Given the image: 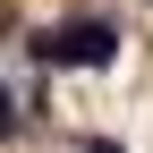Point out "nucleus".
Here are the masks:
<instances>
[{"instance_id": "nucleus-1", "label": "nucleus", "mask_w": 153, "mask_h": 153, "mask_svg": "<svg viewBox=\"0 0 153 153\" xmlns=\"http://www.w3.org/2000/svg\"><path fill=\"white\" fill-rule=\"evenodd\" d=\"M34 60H43V68H111V60H119V26H102V17H68V26L34 34Z\"/></svg>"}, {"instance_id": "nucleus-2", "label": "nucleus", "mask_w": 153, "mask_h": 153, "mask_svg": "<svg viewBox=\"0 0 153 153\" xmlns=\"http://www.w3.org/2000/svg\"><path fill=\"white\" fill-rule=\"evenodd\" d=\"M9 128H17V102H9V85H0V136H9Z\"/></svg>"}]
</instances>
